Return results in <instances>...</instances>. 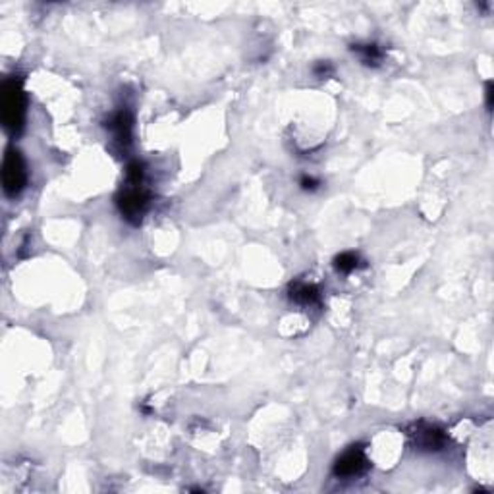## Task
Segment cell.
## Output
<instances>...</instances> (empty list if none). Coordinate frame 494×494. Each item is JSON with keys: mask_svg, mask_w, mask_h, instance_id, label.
I'll return each instance as SVG.
<instances>
[{"mask_svg": "<svg viewBox=\"0 0 494 494\" xmlns=\"http://www.w3.org/2000/svg\"><path fill=\"white\" fill-rule=\"evenodd\" d=\"M414 438L415 446H419L421 450H441L446 442V436L441 429L436 427H429V425H415V431L409 432Z\"/></svg>", "mask_w": 494, "mask_h": 494, "instance_id": "5b68a950", "label": "cell"}, {"mask_svg": "<svg viewBox=\"0 0 494 494\" xmlns=\"http://www.w3.org/2000/svg\"><path fill=\"white\" fill-rule=\"evenodd\" d=\"M116 203L120 207V212L126 221L132 222V224H139L147 207H149V194L143 189L142 184H128L116 197Z\"/></svg>", "mask_w": 494, "mask_h": 494, "instance_id": "7a4b0ae2", "label": "cell"}, {"mask_svg": "<svg viewBox=\"0 0 494 494\" xmlns=\"http://www.w3.org/2000/svg\"><path fill=\"white\" fill-rule=\"evenodd\" d=\"M315 74H317L318 78H327V76L332 74V66L328 62H318L317 66H315Z\"/></svg>", "mask_w": 494, "mask_h": 494, "instance_id": "30bf717a", "label": "cell"}, {"mask_svg": "<svg viewBox=\"0 0 494 494\" xmlns=\"http://www.w3.org/2000/svg\"><path fill=\"white\" fill-rule=\"evenodd\" d=\"M493 83L488 81V83H486V106H488V110L493 108Z\"/></svg>", "mask_w": 494, "mask_h": 494, "instance_id": "7c38bea8", "label": "cell"}, {"mask_svg": "<svg viewBox=\"0 0 494 494\" xmlns=\"http://www.w3.org/2000/svg\"><path fill=\"white\" fill-rule=\"evenodd\" d=\"M2 122L10 133H19L26 120V95L22 89V81L10 80L2 87Z\"/></svg>", "mask_w": 494, "mask_h": 494, "instance_id": "6da1fadb", "label": "cell"}, {"mask_svg": "<svg viewBox=\"0 0 494 494\" xmlns=\"http://www.w3.org/2000/svg\"><path fill=\"white\" fill-rule=\"evenodd\" d=\"M27 182V172H26V162L22 159L16 149H8L4 155V162H2V184H4V191L10 197H16V195L26 187Z\"/></svg>", "mask_w": 494, "mask_h": 494, "instance_id": "3957f363", "label": "cell"}, {"mask_svg": "<svg viewBox=\"0 0 494 494\" xmlns=\"http://www.w3.org/2000/svg\"><path fill=\"white\" fill-rule=\"evenodd\" d=\"M359 266V257L352 253V251H346V253H340V255L334 259V269L338 273L350 274L353 273L355 269Z\"/></svg>", "mask_w": 494, "mask_h": 494, "instance_id": "9c48e42d", "label": "cell"}, {"mask_svg": "<svg viewBox=\"0 0 494 494\" xmlns=\"http://www.w3.org/2000/svg\"><path fill=\"white\" fill-rule=\"evenodd\" d=\"M108 130L114 133L116 142L130 143L132 142V130H133V118L128 110H120L116 112L110 120H108Z\"/></svg>", "mask_w": 494, "mask_h": 494, "instance_id": "8992f818", "label": "cell"}, {"mask_svg": "<svg viewBox=\"0 0 494 494\" xmlns=\"http://www.w3.org/2000/svg\"><path fill=\"white\" fill-rule=\"evenodd\" d=\"M369 468V461L365 458V452L361 448H355L353 446L352 450H348L334 463V475L342 477V479H350V477H357L361 475L365 469Z\"/></svg>", "mask_w": 494, "mask_h": 494, "instance_id": "277c9868", "label": "cell"}, {"mask_svg": "<svg viewBox=\"0 0 494 494\" xmlns=\"http://www.w3.org/2000/svg\"><path fill=\"white\" fill-rule=\"evenodd\" d=\"M353 53L359 54L363 64L367 66H379L380 60H382V51H380L377 44H353L352 46Z\"/></svg>", "mask_w": 494, "mask_h": 494, "instance_id": "ba28073f", "label": "cell"}, {"mask_svg": "<svg viewBox=\"0 0 494 494\" xmlns=\"http://www.w3.org/2000/svg\"><path fill=\"white\" fill-rule=\"evenodd\" d=\"M290 300L303 307H313L321 301V293H318L317 286H313V284H293L290 288Z\"/></svg>", "mask_w": 494, "mask_h": 494, "instance_id": "52a82bcc", "label": "cell"}, {"mask_svg": "<svg viewBox=\"0 0 494 494\" xmlns=\"http://www.w3.org/2000/svg\"><path fill=\"white\" fill-rule=\"evenodd\" d=\"M317 185H318V180H315V178H311V176L301 178V187H303L305 191H313V189H317Z\"/></svg>", "mask_w": 494, "mask_h": 494, "instance_id": "8fae6325", "label": "cell"}]
</instances>
